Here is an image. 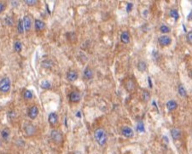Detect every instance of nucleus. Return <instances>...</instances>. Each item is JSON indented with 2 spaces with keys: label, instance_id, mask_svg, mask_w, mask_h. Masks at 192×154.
Listing matches in <instances>:
<instances>
[{
  "label": "nucleus",
  "instance_id": "8",
  "mask_svg": "<svg viewBox=\"0 0 192 154\" xmlns=\"http://www.w3.org/2000/svg\"><path fill=\"white\" fill-rule=\"evenodd\" d=\"M178 107V102H177V101H175V100H173V99L169 100V101H168L167 103H166V107L168 109V112H174V111H176Z\"/></svg>",
  "mask_w": 192,
  "mask_h": 154
},
{
  "label": "nucleus",
  "instance_id": "34",
  "mask_svg": "<svg viewBox=\"0 0 192 154\" xmlns=\"http://www.w3.org/2000/svg\"><path fill=\"white\" fill-rule=\"evenodd\" d=\"M187 19H188V21H192V11L190 13V14H188V16H187Z\"/></svg>",
  "mask_w": 192,
  "mask_h": 154
},
{
  "label": "nucleus",
  "instance_id": "29",
  "mask_svg": "<svg viewBox=\"0 0 192 154\" xmlns=\"http://www.w3.org/2000/svg\"><path fill=\"white\" fill-rule=\"evenodd\" d=\"M137 130L138 132H139V133H142V132H144V123L142 121H139L138 123V124H137Z\"/></svg>",
  "mask_w": 192,
  "mask_h": 154
},
{
  "label": "nucleus",
  "instance_id": "9",
  "mask_svg": "<svg viewBox=\"0 0 192 154\" xmlns=\"http://www.w3.org/2000/svg\"><path fill=\"white\" fill-rule=\"evenodd\" d=\"M66 79L68 82H74L79 79V73L76 70H69L66 74Z\"/></svg>",
  "mask_w": 192,
  "mask_h": 154
},
{
  "label": "nucleus",
  "instance_id": "24",
  "mask_svg": "<svg viewBox=\"0 0 192 154\" xmlns=\"http://www.w3.org/2000/svg\"><path fill=\"white\" fill-rule=\"evenodd\" d=\"M17 31L20 34H22L24 33L25 29H24V25H23V21H22V19H20L18 23H17Z\"/></svg>",
  "mask_w": 192,
  "mask_h": 154
},
{
  "label": "nucleus",
  "instance_id": "2",
  "mask_svg": "<svg viewBox=\"0 0 192 154\" xmlns=\"http://www.w3.org/2000/svg\"><path fill=\"white\" fill-rule=\"evenodd\" d=\"M11 89V81L10 78L5 77L0 80V92L8 93Z\"/></svg>",
  "mask_w": 192,
  "mask_h": 154
},
{
  "label": "nucleus",
  "instance_id": "38",
  "mask_svg": "<svg viewBox=\"0 0 192 154\" xmlns=\"http://www.w3.org/2000/svg\"><path fill=\"white\" fill-rule=\"evenodd\" d=\"M191 4H192V1H191Z\"/></svg>",
  "mask_w": 192,
  "mask_h": 154
},
{
  "label": "nucleus",
  "instance_id": "1",
  "mask_svg": "<svg viewBox=\"0 0 192 154\" xmlns=\"http://www.w3.org/2000/svg\"><path fill=\"white\" fill-rule=\"evenodd\" d=\"M94 138L100 146H104L108 141V134L103 128H97L94 131Z\"/></svg>",
  "mask_w": 192,
  "mask_h": 154
},
{
  "label": "nucleus",
  "instance_id": "15",
  "mask_svg": "<svg viewBox=\"0 0 192 154\" xmlns=\"http://www.w3.org/2000/svg\"><path fill=\"white\" fill-rule=\"evenodd\" d=\"M24 131L25 134L28 136H34L35 133H36V127L33 125V124H27L25 126Z\"/></svg>",
  "mask_w": 192,
  "mask_h": 154
},
{
  "label": "nucleus",
  "instance_id": "19",
  "mask_svg": "<svg viewBox=\"0 0 192 154\" xmlns=\"http://www.w3.org/2000/svg\"><path fill=\"white\" fill-rule=\"evenodd\" d=\"M159 31L160 33H162V35H168V33L172 32V29L167 24H161L159 27Z\"/></svg>",
  "mask_w": 192,
  "mask_h": 154
},
{
  "label": "nucleus",
  "instance_id": "14",
  "mask_svg": "<svg viewBox=\"0 0 192 154\" xmlns=\"http://www.w3.org/2000/svg\"><path fill=\"white\" fill-rule=\"evenodd\" d=\"M120 42L124 44H128L131 42V35L128 31H124L120 34Z\"/></svg>",
  "mask_w": 192,
  "mask_h": 154
},
{
  "label": "nucleus",
  "instance_id": "37",
  "mask_svg": "<svg viewBox=\"0 0 192 154\" xmlns=\"http://www.w3.org/2000/svg\"><path fill=\"white\" fill-rule=\"evenodd\" d=\"M1 146H2V143H1V141H0V147H1Z\"/></svg>",
  "mask_w": 192,
  "mask_h": 154
},
{
  "label": "nucleus",
  "instance_id": "18",
  "mask_svg": "<svg viewBox=\"0 0 192 154\" xmlns=\"http://www.w3.org/2000/svg\"><path fill=\"white\" fill-rule=\"evenodd\" d=\"M178 94L179 96H181L183 98H186L188 96V93H187V90L185 89V87L183 85V84H178Z\"/></svg>",
  "mask_w": 192,
  "mask_h": 154
},
{
  "label": "nucleus",
  "instance_id": "22",
  "mask_svg": "<svg viewBox=\"0 0 192 154\" xmlns=\"http://www.w3.org/2000/svg\"><path fill=\"white\" fill-rule=\"evenodd\" d=\"M10 131L8 128H5V129H4L3 130L1 131V136H2V138H3V140H5V141L9 140V139H10Z\"/></svg>",
  "mask_w": 192,
  "mask_h": 154
},
{
  "label": "nucleus",
  "instance_id": "25",
  "mask_svg": "<svg viewBox=\"0 0 192 154\" xmlns=\"http://www.w3.org/2000/svg\"><path fill=\"white\" fill-rule=\"evenodd\" d=\"M14 50L16 53H20L22 50V43L20 41H15L14 43Z\"/></svg>",
  "mask_w": 192,
  "mask_h": 154
},
{
  "label": "nucleus",
  "instance_id": "35",
  "mask_svg": "<svg viewBox=\"0 0 192 154\" xmlns=\"http://www.w3.org/2000/svg\"><path fill=\"white\" fill-rule=\"evenodd\" d=\"M76 117H81V112H80V111H79V112H77L76 113Z\"/></svg>",
  "mask_w": 192,
  "mask_h": 154
},
{
  "label": "nucleus",
  "instance_id": "33",
  "mask_svg": "<svg viewBox=\"0 0 192 154\" xmlns=\"http://www.w3.org/2000/svg\"><path fill=\"white\" fill-rule=\"evenodd\" d=\"M5 8H6V5L3 2H0V14L5 11Z\"/></svg>",
  "mask_w": 192,
  "mask_h": 154
},
{
  "label": "nucleus",
  "instance_id": "32",
  "mask_svg": "<svg viewBox=\"0 0 192 154\" xmlns=\"http://www.w3.org/2000/svg\"><path fill=\"white\" fill-rule=\"evenodd\" d=\"M132 9H133V4H132V3H128V4L126 5V8H125L126 12H127V13H130V12L132 10Z\"/></svg>",
  "mask_w": 192,
  "mask_h": 154
},
{
  "label": "nucleus",
  "instance_id": "10",
  "mask_svg": "<svg viewBox=\"0 0 192 154\" xmlns=\"http://www.w3.org/2000/svg\"><path fill=\"white\" fill-rule=\"evenodd\" d=\"M170 134H171V136L173 140H180L182 137V131L178 128H173L170 131Z\"/></svg>",
  "mask_w": 192,
  "mask_h": 154
},
{
  "label": "nucleus",
  "instance_id": "6",
  "mask_svg": "<svg viewBox=\"0 0 192 154\" xmlns=\"http://www.w3.org/2000/svg\"><path fill=\"white\" fill-rule=\"evenodd\" d=\"M120 133L121 135L127 138V139H131L134 136V130L132 127L128 126V125H124L121 127L120 129Z\"/></svg>",
  "mask_w": 192,
  "mask_h": 154
},
{
  "label": "nucleus",
  "instance_id": "12",
  "mask_svg": "<svg viewBox=\"0 0 192 154\" xmlns=\"http://www.w3.org/2000/svg\"><path fill=\"white\" fill-rule=\"evenodd\" d=\"M94 77V72L90 66H87L83 72V78L86 80H91Z\"/></svg>",
  "mask_w": 192,
  "mask_h": 154
},
{
  "label": "nucleus",
  "instance_id": "3",
  "mask_svg": "<svg viewBox=\"0 0 192 154\" xmlns=\"http://www.w3.org/2000/svg\"><path fill=\"white\" fill-rule=\"evenodd\" d=\"M173 42V38L168 34V35H161L157 38V43L161 47L165 48V47L170 46Z\"/></svg>",
  "mask_w": 192,
  "mask_h": 154
},
{
  "label": "nucleus",
  "instance_id": "31",
  "mask_svg": "<svg viewBox=\"0 0 192 154\" xmlns=\"http://www.w3.org/2000/svg\"><path fill=\"white\" fill-rule=\"evenodd\" d=\"M24 3L28 6H35L38 4V1L37 0H26L24 1Z\"/></svg>",
  "mask_w": 192,
  "mask_h": 154
},
{
  "label": "nucleus",
  "instance_id": "16",
  "mask_svg": "<svg viewBox=\"0 0 192 154\" xmlns=\"http://www.w3.org/2000/svg\"><path fill=\"white\" fill-rule=\"evenodd\" d=\"M22 21H23V25H24V29L26 32H28L31 30L32 28V19L28 15H25L23 19H22Z\"/></svg>",
  "mask_w": 192,
  "mask_h": 154
},
{
  "label": "nucleus",
  "instance_id": "36",
  "mask_svg": "<svg viewBox=\"0 0 192 154\" xmlns=\"http://www.w3.org/2000/svg\"><path fill=\"white\" fill-rule=\"evenodd\" d=\"M190 78H191V79H192V71H191V72H190Z\"/></svg>",
  "mask_w": 192,
  "mask_h": 154
},
{
  "label": "nucleus",
  "instance_id": "20",
  "mask_svg": "<svg viewBox=\"0 0 192 154\" xmlns=\"http://www.w3.org/2000/svg\"><path fill=\"white\" fill-rule=\"evenodd\" d=\"M137 68L141 72H144L148 68V64L144 61H139L137 64Z\"/></svg>",
  "mask_w": 192,
  "mask_h": 154
},
{
  "label": "nucleus",
  "instance_id": "27",
  "mask_svg": "<svg viewBox=\"0 0 192 154\" xmlns=\"http://www.w3.org/2000/svg\"><path fill=\"white\" fill-rule=\"evenodd\" d=\"M41 88L44 89H50L51 88V84L48 80H44L41 83Z\"/></svg>",
  "mask_w": 192,
  "mask_h": 154
},
{
  "label": "nucleus",
  "instance_id": "21",
  "mask_svg": "<svg viewBox=\"0 0 192 154\" xmlns=\"http://www.w3.org/2000/svg\"><path fill=\"white\" fill-rule=\"evenodd\" d=\"M150 98H151V95H150V92L149 90L143 89V91H142V101L144 102L147 103L150 100Z\"/></svg>",
  "mask_w": 192,
  "mask_h": 154
},
{
  "label": "nucleus",
  "instance_id": "5",
  "mask_svg": "<svg viewBox=\"0 0 192 154\" xmlns=\"http://www.w3.org/2000/svg\"><path fill=\"white\" fill-rule=\"evenodd\" d=\"M50 139L53 142L57 145H59L63 142V134L60 131L57 130H53L50 132Z\"/></svg>",
  "mask_w": 192,
  "mask_h": 154
},
{
  "label": "nucleus",
  "instance_id": "17",
  "mask_svg": "<svg viewBox=\"0 0 192 154\" xmlns=\"http://www.w3.org/2000/svg\"><path fill=\"white\" fill-rule=\"evenodd\" d=\"M48 122L51 126H55L58 122V116L56 112H51L49 114Z\"/></svg>",
  "mask_w": 192,
  "mask_h": 154
},
{
  "label": "nucleus",
  "instance_id": "30",
  "mask_svg": "<svg viewBox=\"0 0 192 154\" xmlns=\"http://www.w3.org/2000/svg\"><path fill=\"white\" fill-rule=\"evenodd\" d=\"M186 40L189 44L192 46V31H190L186 33Z\"/></svg>",
  "mask_w": 192,
  "mask_h": 154
},
{
  "label": "nucleus",
  "instance_id": "13",
  "mask_svg": "<svg viewBox=\"0 0 192 154\" xmlns=\"http://www.w3.org/2000/svg\"><path fill=\"white\" fill-rule=\"evenodd\" d=\"M46 27V24L43 21L41 20H35L34 21V28H35V31L36 32H42Z\"/></svg>",
  "mask_w": 192,
  "mask_h": 154
},
{
  "label": "nucleus",
  "instance_id": "26",
  "mask_svg": "<svg viewBox=\"0 0 192 154\" xmlns=\"http://www.w3.org/2000/svg\"><path fill=\"white\" fill-rule=\"evenodd\" d=\"M23 97H24L25 100H32L34 97V94L28 89H26L23 92Z\"/></svg>",
  "mask_w": 192,
  "mask_h": 154
},
{
  "label": "nucleus",
  "instance_id": "28",
  "mask_svg": "<svg viewBox=\"0 0 192 154\" xmlns=\"http://www.w3.org/2000/svg\"><path fill=\"white\" fill-rule=\"evenodd\" d=\"M5 25H7V26H9V27H11V26H13V24H14V20L13 18L11 17V16H6L5 17Z\"/></svg>",
  "mask_w": 192,
  "mask_h": 154
},
{
  "label": "nucleus",
  "instance_id": "11",
  "mask_svg": "<svg viewBox=\"0 0 192 154\" xmlns=\"http://www.w3.org/2000/svg\"><path fill=\"white\" fill-rule=\"evenodd\" d=\"M38 112H39V110H38V107L33 106V107H29L28 111V115L31 119H35L36 117H38Z\"/></svg>",
  "mask_w": 192,
  "mask_h": 154
},
{
  "label": "nucleus",
  "instance_id": "7",
  "mask_svg": "<svg viewBox=\"0 0 192 154\" xmlns=\"http://www.w3.org/2000/svg\"><path fill=\"white\" fill-rule=\"evenodd\" d=\"M81 93L78 90H73L68 95L69 101L72 103H79L81 101Z\"/></svg>",
  "mask_w": 192,
  "mask_h": 154
},
{
  "label": "nucleus",
  "instance_id": "4",
  "mask_svg": "<svg viewBox=\"0 0 192 154\" xmlns=\"http://www.w3.org/2000/svg\"><path fill=\"white\" fill-rule=\"evenodd\" d=\"M124 87H125V90L127 92H129V93L134 92L136 89H137V84H136V81H135L134 79H132V78H127L125 80Z\"/></svg>",
  "mask_w": 192,
  "mask_h": 154
},
{
  "label": "nucleus",
  "instance_id": "23",
  "mask_svg": "<svg viewBox=\"0 0 192 154\" xmlns=\"http://www.w3.org/2000/svg\"><path fill=\"white\" fill-rule=\"evenodd\" d=\"M169 15H170V17H172V18L174 19L176 21L179 19V13H178V10L177 9H170V11H169Z\"/></svg>",
  "mask_w": 192,
  "mask_h": 154
}]
</instances>
